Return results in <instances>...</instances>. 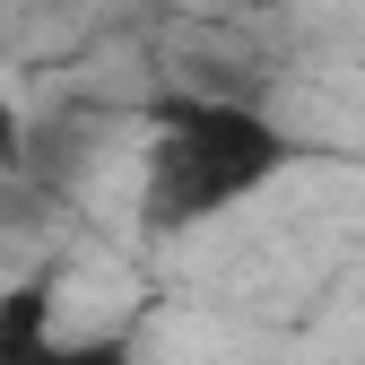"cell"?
Masks as SVG:
<instances>
[{"instance_id":"4","label":"cell","mask_w":365,"mask_h":365,"mask_svg":"<svg viewBox=\"0 0 365 365\" xmlns=\"http://www.w3.org/2000/svg\"><path fill=\"white\" fill-rule=\"evenodd\" d=\"M26 157V130H18V105H0V174Z\"/></svg>"},{"instance_id":"2","label":"cell","mask_w":365,"mask_h":365,"mask_svg":"<svg viewBox=\"0 0 365 365\" xmlns=\"http://www.w3.org/2000/svg\"><path fill=\"white\" fill-rule=\"evenodd\" d=\"M61 331H53V287L43 279H18L0 287V365H53Z\"/></svg>"},{"instance_id":"3","label":"cell","mask_w":365,"mask_h":365,"mask_svg":"<svg viewBox=\"0 0 365 365\" xmlns=\"http://www.w3.org/2000/svg\"><path fill=\"white\" fill-rule=\"evenodd\" d=\"M53 365H130V348L122 339H61Z\"/></svg>"},{"instance_id":"1","label":"cell","mask_w":365,"mask_h":365,"mask_svg":"<svg viewBox=\"0 0 365 365\" xmlns=\"http://www.w3.org/2000/svg\"><path fill=\"white\" fill-rule=\"evenodd\" d=\"M296 165V140L252 105L226 96H174L148 130V174H140V209L157 235L174 226H209L226 209H244Z\"/></svg>"},{"instance_id":"5","label":"cell","mask_w":365,"mask_h":365,"mask_svg":"<svg viewBox=\"0 0 365 365\" xmlns=\"http://www.w3.org/2000/svg\"><path fill=\"white\" fill-rule=\"evenodd\" d=\"M252 9H287V0H252Z\"/></svg>"}]
</instances>
